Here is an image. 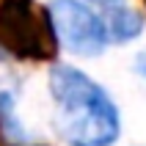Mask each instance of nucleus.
<instances>
[{
  "mask_svg": "<svg viewBox=\"0 0 146 146\" xmlns=\"http://www.w3.org/2000/svg\"><path fill=\"white\" fill-rule=\"evenodd\" d=\"M50 94L58 105V135L69 146H113L121 138L119 108L108 91L77 66H52Z\"/></svg>",
  "mask_w": 146,
  "mask_h": 146,
  "instance_id": "f257e3e1",
  "label": "nucleus"
},
{
  "mask_svg": "<svg viewBox=\"0 0 146 146\" xmlns=\"http://www.w3.org/2000/svg\"><path fill=\"white\" fill-rule=\"evenodd\" d=\"M58 33L50 8L36 0H0V47L19 61H52Z\"/></svg>",
  "mask_w": 146,
  "mask_h": 146,
  "instance_id": "f03ea898",
  "label": "nucleus"
},
{
  "mask_svg": "<svg viewBox=\"0 0 146 146\" xmlns=\"http://www.w3.org/2000/svg\"><path fill=\"white\" fill-rule=\"evenodd\" d=\"M58 41L83 58H97L108 47V25L80 0H55L50 6Z\"/></svg>",
  "mask_w": 146,
  "mask_h": 146,
  "instance_id": "7ed1b4c3",
  "label": "nucleus"
},
{
  "mask_svg": "<svg viewBox=\"0 0 146 146\" xmlns=\"http://www.w3.org/2000/svg\"><path fill=\"white\" fill-rule=\"evenodd\" d=\"M105 25H108V36H110V41L124 44V41H132V39L141 36V31H143V17H141L138 11H132V8L116 6V8H110Z\"/></svg>",
  "mask_w": 146,
  "mask_h": 146,
  "instance_id": "20e7f679",
  "label": "nucleus"
},
{
  "mask_svg": "<svg viewBox=\"0 0 146 146\" xmlns=\"http://www.w3.org/2000/svg\"><path fill=\"white\" fill-rule=\"evenodd\" d=\"M135 72H138L141 77L146 80V52H141V55L135 58Z\"/></svg>",
  "mask_w": 146,
  "mask_h": 146,
  "instance_id": "39448f33",
  "label": "nucleus"
},
{
  "mask_svg": "<svg viewBox=\"0 0 146 146\" xmlns=\"http://www.w3.org/2000/svg\"><path fill=\"white\" fill-rule=\"evenodd\" d=\"M88 3H97V6H108V8H116L121 0H88Z\"/></svg>",
  "mask_w": 146,
  "mask_h": 146,
  "instance_id": "423d86ee",
  "label": "nucleus"
},
{
  "mask_svg": "<svg viewBox=\"0 0 146 146\" xmlns=\"http://www.w3.org/2000/svg\"><path fill=\"white\" fill-rule=\"evenodd\" d=\"M0 146H8V141H6V130H3V108H0Z\"/></svg>",
  "mask_w": 146,
  "mask_h": 146,
  "instance_id": "0eeeda50",
  "label": "nucleus"
},
{
  "mask_svg": "<svg viewBox=\"0 0 146 146\" xmlns=\"http://www.w3.org/2000/svg\"><path fill=\"white\" fill-rule=\"evenodd\" d=\"M8 146H14V143H8Z\"/></svg>",
  "mask_w": 146,
  "mask_h": 146,
  "instance_id": "6e6552de",
  "label": "nucleus"
},
{
  "mask_svg": "<svg viewBox=\"0 0 146 146\" xmlns=\"http://www.w3.org/2000/svg\"><path fill=\"white\" fill-rule=\"evenodd\" d=\"M143 3H146V0H143Z\"/></svg>",
  "mask_w": 146,
  "mask_h": 146,
  "instance_id": "1a4fd4ad",
  "label": "nucleus"
}]
</instances>
